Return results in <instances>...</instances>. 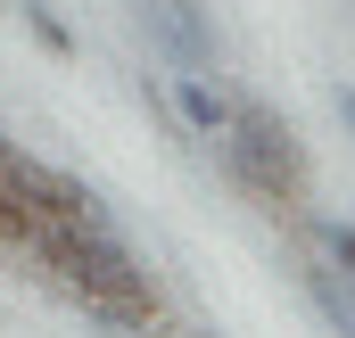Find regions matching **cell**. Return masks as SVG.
Returning <instances> with one entry per match:
<instances>
[{
    "mask_svg": "<svg viewBox=\"0 0 355 338\" xmlns=\"http://www.w3.org/2000/svg\"><path fill=\"white\" fill-rule=\"evenodd\" d=\"M215 141H223V166H232V181H240L248 198H265L272 215L306 198V149H297V132L272 116L265 99H232V124H223Z\"/></svg>",
    "mask_w": 355,
    "mask_h": 338,
    "instance_id": "1",
    "label": "cell"
},
{
    "mask_svg": "<svg viewBox=\"0 0 355 338\" xmlns=\"http://www.w3.org/2000/svg\"><path fill=\"white\" fill-rule=\"evenodd\" d=\"M33 256L50 264V281L83 305V297H141L149 289V264L132 256V240L116 223H42Z\"/></svg>",
    "mask_w": 355,
    "mask_h": 338,
    "instance_id": "2",
    "label": "cell"
},
{
    "mask_svg": "<svg viewBox=\"0 0 355 338\" xmlns=\"http://www.w3.org/2000/svg\"><path fill=\"white\" fill-rule=\"evenodd\" d=\"M132 17H141V33L174 58V66H215V25H207V8L198 0H132Z\"/></svg>",
    "mask_w": 355,
    "mask_h": 338,
    "instance_id": "3",
    "label": "cell"
},
{
    "mask_svg": "<svg viewBox=\"0 0 355 338\" xmlns=\"http://www.w3.org/2000/svg\"><path fill=\"white\" fill-rule=\"evenodd\" d=\"M174 116L190 124V132H198V141H215V132L232 124V99H223V91L207 83L198 66H182V83H174Z\"/></svg>",
    "mask_w": 355,
    "mask_h": 338,
    "instance_id": "4",
    "label": "cell"
},
{
    "mask_svg": "<svg viewBox=\"0 0 355 338\" xmlns=\"http://www.w3.org/2000/svg\"><path fill=\"white\" fill-rule=\"evenodd\" d=\"M83 314L116 338H141V330H157V289H141V297H83Z\"/></svg>",
    "mask_w": 355,
    "mask_h": 338,
    "instance_id": "5",
    "label": "cell"
},
{
    "mask_svg": "<svg viewBox=\"0 0 355 338\" xmlns=\"http://www.w3.org/2000/svg\"><path fill=\"white\" fill-rule=\"evenodd\" d=\"M306 289H314V305L331 314V330H339V338H355V289H347V281H339L331 264H306Z\"/></svg>",
    "mask_w": 355,
    "mask_h": 338,
    "instance_id": "6",
    "label": "cell"
},
{
    "mask_svg": "<svg viewBox=\"0 0 355 338\" xmlns=\"http://www.w3.org/2000/svg\"><path fill=\"white\" fill-rule=\"evenodd\" d=\"M17 17H25V25H33V42H42V50H50V58H75V33H67V25H58V17H50V8H42V0H17Z\"/></svg>",
    "mask_w": 355,
    "mask_h": 338,
    "instance_id": "7",
    "label": "cell"
},
{
    "mask_svg": "<svg viewBox=\"0 0 355 338\" xmlns=\"http://www.w3.org/2000/svg\"><path fill=\"white\" fill-rule=\"evenodd\" d=\"M322 256H331L339 272H355V223H322Z\"/></svg>",
    "mask_w": 355,
    "mask_h": 338,
    "instance_id": "8",
    "label": "cell"
},
{
    "mask_svg": "<svg viewBox=\"0 0 355 338\" xmlns=\"http://www.w3.org/2000/svg\"><path fill=\"white\" fill-rule=\"evenodd\" d=\"M331 107H339V124H347V132H355V91H347V83L331 91Z\"/></svg>",
    "mask_w": 355,
    "mask_h": 338,
    "instance_id": "9",
    "label": "cell"
},
{
    "mask_svg": "<svg viewBox=\"0 0 355 338\" xmlns=\"http://www.w3.org/2000/svg\"><path fill=\"white\" fill-rule=\"evenodd\" d=\"M8 157H17V141H0V173H8Z\"/></svg>",
    "mask_w": 355,
    "mask_h": 338,
    "instance_id": "10",
    "label": "cell"
},
{
    "mask_svg": "<svg viewBox=\"0 0 355 338\" xmlns=\"http://www.w3.org/2000/svg\"><path fill=\"white\" fill-rule=\"evenodd\" d=\"M190 338H215V330H190Z\"/></svg>",
    "mask_w": 355,
    "mask_h": 338,
    "instance_id": "11",
    "label": "cell"
},
{
    "mask_svg": "<svg viewBox=\"0 0 355 338\" xmlns=\"http://www.w3.org/2000/svg\"><path fill=\"white\" fill-rule=\"evenodd\" d=\"M347 289H355V272H347Z\"/></svg>",
    "mask_w": 355,
    "mask_h": 338,
    "instance_id": "12",
    "label": "cell"
}]
</instances>
